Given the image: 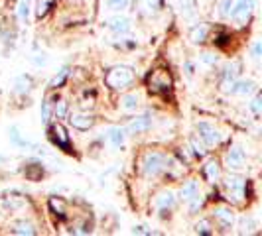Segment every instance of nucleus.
Returning a JSON list of instances; mask_svg holds the SVG:
<instances>
[{
  "label": "nucleus",
  "mask_w": 262,
  "mask_h": 236,
  "mask_svg": "<svg viewBox=\"0 0 262 236\" xmlns=\"http://www.w3.org/2000/svg\"><path fill=\"white\" fill-rule=\"evenodd\" d=\"M235 2L236 0H221V2H219V16H221V18H229L231 12H233Z\"/></svg>",
  "instance_id": "nucleus-31"
},
{
  "label": "nucleus",
  "mask_w": 262,
  "mask_h": 236,
  "mask_svg": "<svg viewBox=\"0 0 262 236\" xmlns=\"http://www.w3.org/2000/svg\"><path fill=\"white\" fill-rule=\"evenodd\" d=\"M154 205H156V209L160 213H166V210H170L176 207V195L171 193V191H162V193H158L156 199H154Z\"/></svg>",
  "instance_id": "nucleus-15"
},
{
  "label": "nucleus",
  "mask_w": 262,
  "mask_h": 236,
  "mask_svg": "<svg viewBox=\"0 0 262 236\" xmlns=\"http://www.w3.org/2000/svg\"><path fill=\"white\" fill-rule=\"evenodd\" d=\"M225 168L229 171H243L247 168V154H245V150L241 148V146H231L229 150H227V154H225Z\"/></svg>",
  "instance_id": "nucleus-7"
},
{
  "label": "nucleus",
  "mask_w": 262,
  "mask_h": 236,
  "mask_svg": "<svg viewBox=\"0 0 262 236\" xmlns=\"http://www.w3.org/2000/svg\"><path fill=\"white\" fill-rule=\"evenodd\" d=\"M52 110H53V103L50 101V99H46V101H43V105H41V122H43V124H48V122H50Z\"/></svg>",
  "instance_id": "nucleus-32"
},
{
  "label": "nucleus",
  "mask_w": 262,
  "mask_h": 236,
  "mask_svg": "<svg viewBox=\"0 0 262 236\" xmlns=\"http://www.w3.org/2000/svg\"><path fill=\"white\" fill-rule=\"evenodd\" d=\"M34 63L36 65H43L46 63V57H34Z\"/></svg>",
  "instance_id": "nucleus-40"
},
{
  "label": "nucleus",
  "mask_w": 262,
  "mask_h": 236,
  "mask_svg": "<svg viewBox=\"0 0 262 236\" xmlns=\"http://www.w3.org/2000/svg\"><path fill=\"white\" fill-rule=\"evenodd\" d=\"M260 53H262L260 41H254V43H252V48H250V55H252V59H254V61H258V59H260Z\"/></svg>",
  "instance_id": "nucleus-38"
},
{
  "label": "nucleus",
  "mask_w": 262,
  "mask_h": 236,
  "mask_svg": "<svg viewBox=\"0 0 262 236\" xmlns=\"http://www.w3.org/2000/svg\"><path fill=\"white\" fill-rule=\"evenodd\" d=\"M120 108L124 110V112H134V110H138V106H140V97L136 95V92H126V95H122L120 97Z\"/></svg>",
  "instance_id": "nucleus-19"
},
{
  "label": "nucleus",
  "mask_w": 262,
  "mask_h": 236,
  "mask_svg": "<svg viewBox=\"0 0 262 236\" xmlns=\"http://www.w3.org/2000/svg\"><path fill=\"white\" fill-rule=\"evenodd\" d=\"M250 112H252L256 118L260 116V112H262V97L260 95H256V97L252 99V103H250Z\"/></svg>",
  "instance_id": "nucleus-35"
},
{
  "label": "nucleus",
  "mask_w": 262,
  "mask_h": 236,
  "mask_svg": "<svg viewBox=\"0 0 262 236\" xmlns=\"http://www.w3.org/2000/svg\"><path fill=\"white\" fill-rule=\"evenodd\" d=\"M215 226L211 224V221L209 219H201L199 223L195 224V232L197 234H205V236H209V234H213L215 230H213Z\"/></svg>",
  "instance_id": "nucleus-28"
},
{
  "label": "nucleus",
  "mask_w": 262,
  "mask_h": 236,
  "mask_svg": "<svg viewBox=\"0 0 262 236\" xmlns=\"http://www.w3.org/2000/svg\"><path fill=\"white\" fill-rule=\"evenodd\" d=\"M130 20L128 18H124V16H115V18H111L108 20V30L113 32V34H117V36H124V34H128L130 32Z\"/></svg>",
  "instance_id": "nucleus-14"
},
{
  "label": "nucleus",
  "mask_w": 262,
  "mask_h": 236,
  "mask_svg": "<svg viewBox=\"0 0 262 236\" xmlns=\"http://www.w3.org/2000/svg\"><path fill=\"white\" fill-rule=\"evenodd\" d=\"M162 8H164V0H136V10H138V14L148 16V18L160 14Z\"/></svg>",
  "instance_id": "nucleus-11"
},
{
  "label": "nucleus",
  "mask_w": 262,
  "mask_h": 236,
  "mask_svg": "<svg viewBox=\"0 0 262 236\" xmlns=\"http://www.w3.org/2000/svg\"><path fill=\"white\" fill-rule=\"evenodd\" d=\"M166 166H168V156L162 152H152V150L146 152L140 161V170L146 177H156L160 173H164Z\"/></svg>",
  "instance_id": "nucleus-3"
},
{
  "label": "nucleus",
  "mask_w": 262,
  "mask_h": 236,
  "mask_svg": "<svg viewBox=\"0 0 262 236\" xmlns=\"http://www.w3.org/2000/svg\"><path fill=\"white\" fill-rule=\"evenodd\" d=\"M197 195H201V189H199V183H197L195 179H189V181H185L182 185V189H180V199L184 201V203H189L191 199H195Z\"/></svg>",
  "instance_id": "nucleus-18"
},
{
  "label": "nucleus",
  "mask_w": 262,
  "mask_h": 236,
  "mask_svg": "<svg viewBox=\"0 0 262 236\" xmlns=\"http://www.w3.org/2000/svg\"><path fill=\"white\" fill-rule=\"evenodd\" d=\"M213 219L221 230H229L235 224V213L227 207H217V209H213Z\"/></svg>",
  "instance_id": "nucleus-9"
},
{
  "label": "nucleus",
  "mask_w": 262,
  "mask_h": 236,
  "mask_svg": "<svg viewBox=\"0 0 262 236\" xmlns=\"http://www.w3.org/2000/svg\"><path fill=\"white\" fill-rule=\"evenodd\" d=\"M136 81V73L134 69L128 65H117L113 69H108V73L105 75V83L108 89L113 91H126L130 89Z\"/></svg>",
  "instance_id": "nucleus-1"
},
{
  "label": "nucleus",
  "mask_w": 262,
  "mask_h": 236,
  "mask_svg": "<svg viewBox=\"0 0 262 236\" xmlns=\"http://www.w3.org/2000/svg\"><path fill=\"white\" fill-rule=\"evenodd\" d=\"M189 144H191V154H193V157H205L207 156L209 148L205 146V142H203L199 136H191Z\"/></svg>",
  "instance_id": "nucleus-22"
},
{
  "label": "nucleus",
  "mask_w": 262,
  "mask_h": 236,
  "mask_svg": "<svg viewBox=\"0 0 262 236\" xmlns=\"http://www.w3.org/2000/svg\"><path fill=\"white\" fill-rule=\"evenodd\" d=\"M69 122H71V126L73 128H77V130H91L93 126H95V122H97V118L89 114V112H77V114H71L69 116Z\"/></svg>",
  "instance_id": "nucleus-13"
},
{
  "label": "nucleus",
  "mask_w": 262,
  "mask_h": 236,
  "mask_svg": "<svg viewBox=\"0 0 262 236\" xmlns=\"http://www.w3.org/2000/svg\"><path fill=\"white\" fill-rule=\"evenodd\" d=\"M50 209L53 210V215H59V219H66V201L59 199V197H52L50 199Z\"/></svg>",
  "instance_id": "nucleus-25"
},
{
  "label": "nucleus",
  "mask_w": 262,
  "mask_h": 236,
  "mask_svg": "<svg viewBox=\"0 0 262 236\" xmlns=\"http://www.w3.org/2000/svg\"><path fill=\"white\" fill-rule=\"evenodd\" d=\"M50 8H53V0H36V16L43 18L50 12Z\"/></svg>",
  "instance_id": "nucleus-30"
},
{
  "label": "nucleus",
  "mask_w": 262,
  "mask_h": 236,
  "mask_svg": "<svg viewBox=\"0 0 262 236\" xmlns=\"http://www.w3.org/2000/svg\"><path fill=\"white\" fill-rule=\"evenodd\" d=\"M124 138H126V130L120 128V126H113V128L106 130V140L111 142L113 148H120L124 144Z\"/></svg>",
  "instance_id": "nucleus-20"
},
{
  "label": "nucleus",
  "mask_w": 262,
  "mask_h": 236,
  "mask_svg": "<svg viewBox=\"0 0 262 236\" xmlns=\"http://www.w3.org/2000/svg\"><path fill=\"white\" fill-rule=\"evenodd\" d=\"M52 112H53V116H55V120H63V118H67V112H69L67 101H57V99H55Z\"/></svg>",
  "instance_id": "nucleus-26"
},
{
  "label": "nucleus",
  "mask_w": 262,
  "mask_h": 236,
  "mask_svg": "<svg viewBox=\"0 0 262 236\" xmlns=\"http://www.w3.org/2000/svg\"><path fill=\"white\" fill-rule=\"evenodd\" d=\"M207 36H209V26H205L201 22H195V26L191 28V32H189L191 43H203L207 39Z\"/></svg>",
  "instance_id": "nucleus-21"
},
{
  "label": "nucleus",
  "mask_w": 262,
  "mask_h": 236,
  "mask_svg": "<svg viewBox=\"0 0 262 236\" xmlns=\"http://www.w3.org/2000/svg\"><path fill=\"white\" fill-rule=\"evenodd\" d=\"M106 4H108V8H111V10H115V12H122V10H126V8H128L130 0H106Z\"/></svg>",
  "instance_id": "nucleus-33"
},
{
  "label": "nucleus",
  "mask_w": 262,
  "mask_h": 236,
  "mask_svg": "<svg viewBox=\"0 0 262 236\" xmlns=\"http://www.w3.org/2000/svg\"><path fill=\"white\" fill-rule=\"evenodd\" d=\"M254 228H256V224L250 217H245L241 221V234H250V232H254Z\"/></svg>",
  "instance_id": "nucleus-34"
},
{
  "label": "nucleus",
  "mask_w": 262,
  "mask_h": 236,
  "mask_svg": "<svg viewBox=\"0 0 262 236\" xmlns=\"http://www.w3.org/2000/svg\"><path fill=\"white\" fill-rule=\"evenodd\" d=\"M24 175H26L30 181H38V179H41V175H43V168L38 166V163H32V166H28L26 170H24Z\"/></svg>",
  "instance_id": "nucleus-27"
},
{
  "label": "nucleus",
  "mask_w": 262,
  "mask_h": 236,
  "mask_svg": "<svg viewBox=\"0 0 262 236\" xmlns=\"http://www.w3.org/2000/svg\"><path fill=\"white\" fill-rule=\"evenodd\" d=\"M150 128H152V116L150 114H140V116L132 118L124 130L128 132V134H132V136H138V134L148 132Z\"/></svg>",
  "instance_id": "nucleus-10"
},
{
  "label": "nucleus",
  "mask_w": 262,
  "mask_h": 236,
  "mask_svg": "<svg viewBox=\"0 0 262 236\" xmlns=\"http://www.w3.org/2000/svg\"><path fill=\"white\" fill-rule=\"evenodd\" d=\"M32 89V77L28 75H22V77L16 79V85H14V92L16 95H26Z\"/></svg>",
  "instance_id": "nucleus-24"
},
{
  "label": "nucleus",
  "mask_w": 262,
  "mask_h": 236,
  "mask_svg": "<svg viewBox=\"0 0 262 236\" xmlns=\"http://www.w3.org/2000/svg\"><path fill=\"white\" fill-rule=\"evenodd\" d=\"M178 8H180V14L184 16V20H187L189 24H195L197 6L193 0H178Z\"/></svg>",
  "instance_id": "nucleus-16"
},
{
  "label": "nucleus",
  "mask_w": 262,
  "mask_h": 236,
  "mask_svg": "<svg viewBox=\"0 0 262 236\" xmlns=\"http://www.w3.org/2000/svg\"><path fill=\"white\" fill-rule=\"evenodd\" d=\"M10 232L12 234H36V228H34V224L28 223V221H20V223H14L12 228H10Z\"/></svg>",
  "instance_id": "nucleus-23"
},
{
  "label": "nucleus",
  "mask_w": 262,
  "mask_h": 236,
  "mask_svg": "<svg viewBox=\"0 0 262 236\" xmlns=\"http://www.w3.org/2000/svg\"><path fill=\"white\" fill-rule=\"evenodd\" d=\"M203 177L209 185H217L221 181V163L219 159H209L203 166Z\"/></svg>",
  "instance_id": "nucleus-12"
},
{
  "label": "nucleus",
  "mask_w": 262,
  "mask_h": 236,
  "mask_svg": "<svg viewBox=\"0 0 262 236\" xmlns=\"http://www.w3.org/2000/svg\"><path fill=\"white\" fill-rule=\"evenodd\" d=\"M254 6H256L254 0H236L235 6H233V12H231L229 18L235 22V26H247L250 22V16L254 12Z\"/></svg>",
  "instance_id": "nucleus-4"
},
{
  "label": "nucleus",
  "mask_w": 262,
  "mask_h": 236,
  "mask_svg": "<svg viewBox=\"0 0 262 236\" xmlns=\"http://www.w3.org/2000/svg\"><path fill=\"white\" fill-rule=\"evenodd\" d=\"M28 12H30V0H20V6H18V16L20 20H28Z\"/></svg>",
  "instance_id": "nucleus-37"
},
{
  "label": "nucleus",
  "mask_w": 262,
  "mask_h": 236,
  "mask_svg": "<svg viewBox=\"0 0 262 236\" xmlns=\"http://www.w3.org/2000/svg\"><path fill=\"white\" fill-rule=\"evenodd\" d=\"M0 161H2V157H0Z\"/></svg>",
  "instance_id": "nucleus-41"
},
{
  "label": "nucleus",
  "mask_w": 262,
  "mask_h": 236,
  "mask_svg": "<svg viewBox=\"0 0 262 236\" xmlns=\"http://www.w3.org/2000/svg\"><path fill=\"white\" fill-rule=\"evenodd\" d=\"M132 232H134V234H150L148 230H144V226H136Z\"/></svg>",
  "instance_id": "nucleus-39"
},
{
  "label": "nucleus",
  "mask_w": 262,
  "mask_h": 236,
  "mask_svg": "<svg viewBox=\"0 0 262 236\" xmlns=\"http://www.w3.org/2000/svg\"><path fill=\"white\" fill-rule=\"evenodd\" d=\"M67 77H69V67H63V69H61V71H59V73L50 81V87H52V89H59V87L66 83Z\"/></svg>",
  "instance_id": "nucleus-29"
},
{
  "label": "nucleus",
  "mask_w": 262,
  "mask_h": 236,
  "mask_svg": "<svg viewBox=\"0 0 262 236\" xmlns=\"http://www.w3.org/2000/svg\"><path fill=\"white\" fill-rule=\"evenodd\" d=\"M148 89L154 95H164L171 89V75L166 69H156L148 75Z\"/></svg>",
  "instance_id": "nucleus-5"
},
{
  "label": "nucleus",
  "mask_w": 262,
  "mask_h": 236,
  "mask_svg": "<svg viewBox=\"0 0 262 236\" xmlns=\"http://www.w3.org/2000/svg\"><path fill=\"white\" fill-rule=\"evenodd\" d=\"M254 91H256V83H254V81H250V79L238 81V79H236L235 85H233V89H231V95H236V97H249V95H252Z\"/></svg>",
  "instance_id": "nucleus-17"
},
{
  "label": "nucleus",
  "mask_w": 262,
  "mask_h": 236,
  "mask_svg": "<svg viewBox=\"0 0 262 236\" xmlns=\"http://www.w3.org/2000/svg\"><path fill=\"white\" fill-rule=\"evenodd\" d=\"M195 128H197V136L205 142L207 148H215V146H219L223 142V134L219 132V128H215V124L201 120V122H197Z\"/></svg>",
  "instance_id": "nucleus-6"
},
{
  "label": "nucleus",
  "mask_w": 262,
  "mask_h": 236,
  "mask_svg": "<svg viewBox=\"0 0 262 236\" xmlns=\"http://www.w3.org/2000/svg\"><path fill=\"white\" fill-rule=\"evenodd\" d=\"M201 63L205 67H213L215 63H217V55L215 53H209V52H205V53H201Z\"/></svg>",
  "instance_id": "nucleus-36"
},
{
  "label": "nucleus",
  "mask_w": 262,
  "mask_h": 236,
  "mask_svg": "<svg viewBox=\"0 0 262 236\" xmlns=\"http://www.w3.org/2000/svg\"><path fill=\"white\" fill-rule=\"evenodd\" d=\"M247 179L241 177L238 173L231 171L227 177L223 179V187L227 191V199L233 203V205H243L247 201Z\"/></svg>",
  "instance_id": "nucleus-2"
},
{
  "label": "nucleus",
  "mask_w": 262,
  "mask_h": 236,
  "mask_svg": "<svg viewBox=\"0 0 262 236\" xmlns=\"http://www.w3.org/2000/svg\"><path fill=\"white\" fill-rule=\"evenodd\" d=\"M50 136H52L53 144L66 152H73L71 150V140H69V134H67L66 126L61 122H55L52 128H50Z\"/></svg>",
  "instance_id": "nucleus-8"
}]
</instances>
